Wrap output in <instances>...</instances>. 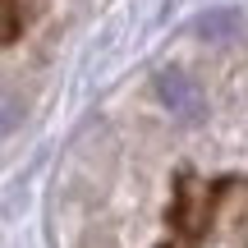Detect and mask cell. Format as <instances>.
I'll return each mask as SVG.
<instances>
[{"instance_id":"obj_1","label":"cell","mask_w":248,"mask_h":248,"mask_svg":"<svg viewBox=\"0 0 248 248\" xmlns=\"http://www.w3.org/2000/svg\"><path fill=\"white\" fill-rule=\"evenodd\" d=\"M156 97H161V106H166L170 115H179V120H202V110H207L198 83L188 78L184 69H161L156 74Z\"/></svg>"},{"instance_id":"obj_2","label":"cell","mask_w":248,"mask_h":248,"mask_svg":"<svg viewBox=\"0 0 248 248\" xmlns=\"http://www.w3.org/2000/svg\"><path fill=\"white\" fill-rule=\"evenodd\" d=\"M248 32V18L239 9H207L202 18H198V37L202 42H234V37Z\"/></svg>"}]
</instances>
